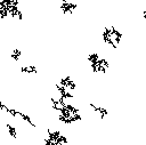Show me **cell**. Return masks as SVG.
<instances>
[{
  "mask_svg": "<svg viewBox=\"0 0 146 145\" xmlns=\"http://www.w3.org/2000/svg\"><path fill=\"white\" fill-rule=\"evenodd\" d=\"M87 61L90 63V67L94 73H105L108 69V61L104 57H100L97 53L88 55Z\"/></svg>",
  "mask_w": 146,
  "mask_h": 145,
  "instance_id": "3",
  "label": "cell"
},
{
  "mask_svg": "<svg viewBox=\"0 0 146 145\" xmlns=\"http://www.w3.org/2000/svg\"><path fill=\"white\" fill-rule=\"evenodd\" d=\"M9 57H10L13 61L18 62V61L21 59V57H22V50H21V49H17V48L13 49L11 53H10V55H9Z\"/></svg>",
  "mask_w": 146,
  "mask_h": 145,
  "instance_id": "9",
  "label": "cell"
},
{
  "mask_svg": "<svg viewBox=\"0 0 146 145\" xmlns=\"http://www.w3.org/2000/svg\"><path fill=\"white\" fill-rule=\"evenodd\" d=\"M141 15H143L144 21L146 22V1H145V5H144V8H143V13H141Z\"/></svg>",
  "mask_w": 146,
  "mask_h": 145,
  "instance_id": "13",
  "label": "cell"
},
{
  "mask_svg": "<svg viewBox=\"0 0 146 145\" xmlns=\"http://www.w3.org/2000/svg\"><path fill=\"white\" fill-rule=\"evenodd\" d=\"M59 83L62 86H64L65 88H67L70 91H74L76 89V83L73 81V79L70 75H66L64 78H60L59 79Z\"/></svg>",
  "mask_w": 146,
  "mask_h": 145,
  "instance_id": "6",
  "label": "cell"
},
{
  "mask_svg": "<svg viewBox=\"0 0 146 145\" xmlns=\"http://www.w3.org/2000/svg\"><path fill=\"white\" fill-rule=\"evenodd\" d=\"M21 72L22 73H27V74H33V73H36L38 70L35 67V65L33 64H30V65H24L21 67Z\"/></svg>",
  "mask_w": 146,
  "mask_h": 145,
  "instance_id": "8",
  "label": "cell"
},
{
  "mask_svg": "<svg viewBox=\"0 0 146 145\" xmlns=\"http://www.w3.org/2000/svg\"><path fill=\"white\" fill-rule=\"evenodd\" d=\"M1 108H2V110H5L7 113H9L13 118H16L17 115H19V111L14 110V108H9V107H8V106H6L3 103H1Z\"/></svg>",
  "mask_w": 146,
  "mask_h": 145,
  "instance_id": "10",
  "label": "cell"
},
{
  "mask_svg": "<svg viewBox=\"0 0 146 145\" xmlns=\"http://www.w3.org/2000/svg\"><path fill=\"white\" fill-rule=\"evenodd\" d=\"M0 17L1 19L5 18H14L22 21L23 10L19 6V0H0Z\"/></svg>",
  "mask_w": 146,
  "mask_h": 145,
  "instance_id": "1",
  "label": "cell"
},
{
  "mask_svg": "<svg viewBox=\"0 0 146 145\" xmlns=\"http://www.w3.org/2000/svg\"><path fill=\"white\" fill-rule=\"evenodd\" d=\"M59 2H67V1H71V0H58Z\"/></svg>",
  "mask_w": 146,
  "mask_h": 145,
  "instance_id": "14",
  "label": "cell"
},
{
  "mask_svg": "<svg viewBox=\"0 0 146 145\" xmlns=\"http://www.w3.org/2000/svg\"><path fill=\"white\" fill-rule=\"evenodd\" d=\"M89 106L94 110V112H96V113L99 115L100 119H104L105 116L108 115V111H107L106 108H104L103 106H98V105H96V104H94V103H90Z\"/></svg>",
  "mask_w": 146,
  "mask_h": 145,
  "instance_id": "7",
  "label": "cell"
},
{
  "mask_svg": "<svg viewBox=\"0 0 146 145\" xmlns=\"http://www.w3.org/2000/svg\"><path fill=\"white\" fill-rule=\"evenodd\" d=\"M7 130L9 132V135L13 137V138H16L17 137V130L15 127H13L10 123H7Z\"/></svg>",
  "mask_w": 146,
  "mask_h": 145,
  "instance_id": "12",
  "label": "cell"
},
{
  "mask_svg": "<svg viewBox=\"0 0 146 145\" xmlns=\"http://www.w3.org/2000/svg\"><path fill=\"white\" fill-rule=\"evenodd\" d=\"M123 34L115 27V26H106L104 27L102 32V39L105 45L112 47L113 49H116L122 40Z\"/></svg>",
  "mask_w": 146,
  "mask_h": 145,
  "instance_id": "2",
  "label": "cell"
},
{
  "mask_svg": "<svg viewBox=\"0 0 146 145\" xmlns=\"http://www.w3.org/2000/svg\"><path fill=\"white\" fill-rule=\"evenodd\" d=\"M55 87H56V90H57V92H58V95L60 96V97H63L64 99H72L73 98V94H72V91H70L67 88H65L64 86H62L59 82H56L55 83Z\"/></svg>",
  "mask_w": 146,
  "mask_h": 145,
  "instance_id": "5",
  "label": "cell"
},
{
  "mask_svg": "<svg viewBox=\"0 0 146 145\" xmlns=\"http://www.w3.org/2000/svg\"><path fill=\"white\" fill-rule=\"evenodd\" d=\"M18 116H19L21 119H23L24 121H26V122H27L30 126H32V127H34V128H35V124H34V122L32 121V119H31V118H30L27 114H25V113H23V112H19V115H18Z\"/></svg>",
  "mask_w": 146,
  "mask_h": 145,
  "instance_id": "11",
  "label": "cell"
},
{
  "mask_svg": "<svg viewBox=\"0 0 146 145\" xmlns=\"http://www.w3.org/2000/svg\"><path fill=\"white\" fill-rule=\"evenodd\" d=\"M79 5L74 1H67V2H59V9L64 15H72L75 9H78Z\"/></svg>",
  "mask_w": 146,
  "mask_h": 145,
  "instance_id": "4",
  "label": "cell"
}]
</instances>
